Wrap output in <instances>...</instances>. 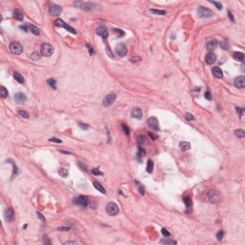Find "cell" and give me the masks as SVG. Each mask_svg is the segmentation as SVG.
I'll use <instances>...</instances> for the list:
<instances>
[{"label": "cell", "mask_w": 245, "mask_h": 245, "mask_svg": "<svg viewBox=\"0 0 245 245\" xmlns=\"http://www.w3.org/2000/svg\"><path fill=\"white\" fill-rule=\"evenodd\" d=\"M40 53L44 57H50L54 53V48L53 46L49 43H43L40 48Z\"/></svg>", "instance_id": "6da1fadb"}, {"label": "cell", "mask_w": 245, "mask_h": 245, "mask_svg": "<svg viewBox=\"0 0 245 245\" xmlns=\"http://www.w3.org/2000/svg\"><path fill=\"white\" fill-rule=\"evenodd\" d=\"M73 203L76 204L78 206H81L82 208H86L89 204V200L86 196H78V197H75L73 199Z\"/></svg>", "instance_id": "7a4b0ae2"}, {"label": "cell", "mask_w": 245, "mask_h": 245, "mask_svg": "<svg viewBox=\"0 0 245 245\" xmlns=\"http://www.w3.org/2000/svg\"><path fill=\"white\" fill-rule=\"evenodd\" d=\"M197 15H198V17L207 18V17H212V16H213V13H212L210 9H208V8H205V7L201 6V7H199L198 10H197Z\"/></svg>", "instance_id": "3957f363"}, {"label": "cell", "mask_w": 245, "mask_h": 245, "mask_svg": "<svg viewBox=\"0 0 245 245\" xmlns=\"http://www.w3.org/2000/svg\"><path fill=\"white\" fill-rule=\"evenodd\" d=\"M55 25H56V26H58V27L65 28L68 32L74 34V35H76V34H77V31L74 29V28H72L71 26H69L67 23H65V22L63 21V20H61V19H57V20L55 21Z\"/></svg>", "instance_id": "277c9868"}, {"label": "cell", "mask_w": 245, "mask_h": 245, "mask_svg": "<svg viewBox=\"0 0 245 245\" xmlns=\"http://www.w3.org/2000/svg\"><path fill=\"white\" fill-rule=\"evenodd\" d=\"M10 50L13 54L16 55H20L23 51V48H22V45L19 42L17 41H14L10 44Z\"/></svg>", "instance_id": "5b68a950"}, {"label": "cell", "mask_w": 245, "mask_h": 245, "mask_svg": "<svg viewBox=\"0 0 245 245\" xmlns=\"http://www.w3.org/2000/svg\"><path fill=\"white\" fill-rule=\"evenodd\" d=\"M106 212L110 215H116L119 213V207L117 206V204H115L114 202H110L106 206Z\"/></svg>", "instance_id": "8992f818"}, {"label": "cell", "mask_w": 245, "mask_h": 245, "mask_svg": "<svg viewBox=\"0 0 245 245\" xmlns=\"http://www.w3.org/2000/svg\"><path fill=\"white\" fill-rule=\"evenodd\" d=\"M208 197H209V200L212 203H216L220 200V198H221V195H220V193L216 191H210L208 192Z\"/></svg>", "instance_id": "52a82bcc"}, {"label": "cell", "mask_w": 245, "mask_h": 245, "mask_svg": "<svg viewBox=\"0 0 245 245\" xmlns=\"http://www.w3.org/2000/svg\"><path fill=\"white\" fill-rule=\"evenodd\" d=\"M115 52L119 57H125V55L127 54V48L125 44L119 43L115 48Z\"/></svg>", "instance_id": "ba28073f"}, {"label": "cell", "mask_w": 245, "mask_h": 245, "mask_svg": "<svg viewBox=\"0 0 245 245\" xmlns=\"http://www.w3.org/2000/svg\"><path fill=\"white\" fill-rule=\"evenodd\" d=\"M61 11H62L61 7L59 5H56V4H53L49 7V14L51 16H54V17L60 16Z\"/></svg>", "instance_id": "9c48e42d"}, {"label": "cell", "mask_w": 245, "mask_h": 245, "mask_svg": "<svg viewBox=\"0 0 245 245\" xmlns=\"http://www.w3.org/2000/svg\"><path fill=\"white\" fill-rule=\"evenodd\" d=\"M116 97H117V96H116L115 93H111V94L107 95V96L104 99V103H103V104H104V106H110V105L115 102Z\"/></svg>", "instance_id": "30bf717a"}, {"label": "cell", "mask_w": 245, "mask_h": 245, "mask_svg": "<svg viewBox=\"0 0 245 245\" xmlns=\"http://www.w3.org/2000/svg\"><path fill=\"white\" fill-rule=\"evenodd\" d=\"M147 125L148 126L153 129V130H159L160 128H159V123H158V120L156 118H154V117H151V118H149L148 120H147Z\"/></svg>", "instance_id": "8fae6325"}, {"label": "cell", "mask_w": 245, "mask_h": 245, "mask_svg": "<svg viewBox=\"0 0 245 245\" xmlns=\"http://www.w3.org/2000/svg\"><path fill=\"white\" fill-rule=\"evenodd\" d=\"M75 5L78 6V7H80V8L82 9V10H86V11H88V10H91V9H92L94 4L90 3V2H81V1H77V2H75Z\"/></svg>", "instance_id": "7c38bea8"}, {"label": "cell", "mask_w": 245, "mask_h": 245, "mask_svg": "<svg viewBox=\"0 0 245 245\" xmlns=\"http://www.w3.org/2000/svg\"><path fill=\"white\" fill-rule=\"evenodd\" d=\"M5 219L7 222H12L15 219V212L12 208H7L5 211Z\"/></svg>", "instance_id": "4fadbf2b"}, {"label": "cell", "mask_w": 245, "mask_h": 245, "mask_svg": "<svg viewBox=\"0 0 245 245\" xmlns=\"http://www.w3.org/2000/svg\"><path fill=\"white\" fill-rule=\"evenodd\" d=\"M15 101L17 102V104H24L26 101H27V97L24 93L18 92L15 95Z\"/></svg>", "instance_id": "5bb4252c"}, {"label": "cell", "mask_w": 245, "mask_h": 245, "mask_svg": "<svg viewBox=\"0 0 245 245\" xmlns=\"http://www.w3.org/2000/svg\"><path fill=\"white\" fill-rule=\"evenodd\" d=\"M234 86L237 88H243L245 86V78L243 76H239L234 79Z\"/></svg>", "instance_id": "9a60e30c"}, {"label": "cell", "mask_w": 245, "mask_h": 245, "mask_svg": "<svg viewBox=\"0 0 245 245\" xmlns=\"http://www.w3.org/2000/svg\"><path fill=\"white\" fill-rule=\"evenodd\" d=\"M97 34L99 36H101L103 38L106 39L107 37H108V30L105 26H100V27L97 29Z\"/></svg>", "instance_id": "2e32d148"}, {"label": "cell", "mask_w": 245, "mask_h": 245, "mask_svg": "<svg viewBox=\"0 0 245 245\" xmlns=\"http://www.w3.org/2000/svg\"><path fill=\"white\" fill-rule=\"evenodd\" d=\"M131 114H132V117H133V118H135V119H141L142 117H143L142 110L140 108H138V107H135V108L132 109Z\"/></svg>", "instance_id": "e0dca14e"}, {"label": "cell", "mask_w": 245, "mask_h": 245, "mask_svg": "<svg viewBox=\"0 0 245 245\" xmlns=\"http://www.w3.org/2000/svg\"><path fill=\"white\" fill-rule=\"evenodd\" d=\"M216 61V56L212 53H209L206 56V62L208 64H212Z\"/></svg>", "instance_id": "ac0fdd59"}, {"label": "cell", "mask_w": 245, "mask_h": 245, "mask_svg": "<svg viewBox=\"0 0 245 245\" xmlns=\"http://www.w3.org/2000/svg\"><path fill=\"white\" fill-rule=\"evenodd\" d=\"M212 74L213 76L217 79H221L223 77V73H222V70L219 68V67H213L212 68Z\"/></svg>", "instance_id": "d6986e66"}, {"label": "cell", "mask_w": 245, "mask_h": 245, "mask_svg": "<svg viewBox=\"0 0 245 245\" xmlns=\"http://www.w3.org/2000/svg\"><path fill=\"white\" fill-rule=\"evenodd\" d=\"M216 46H217V41L215 40V39H212V40H210L209 42L207 43L206 45V47H207V49L209 51H212V50H214L216 48Z\"/></svg>", "instance_id": "ffe728a7"}, {"label": "cell", "mask_w": 245, "mask_h": 245, "mask_svg": "<svg viewBox=\"0 0 245 245\" xmlns=\"http://www.w3.org/2000/svg\"><path fill=\"white\" fill-rule=\"evenodd\" d=\"M184 203L186 204L187 206V210H188V212H190L191 211V206H192V202H191V199L190 197H184Z\"/></svg>", "instance_id": "44dd1931"}, {"label": "cell", "mask_w": 245, "mask_h": 245, "mask_svg": "<svg viewBox=\"0 0 245 245\" xmlns=\"http://www.w3.org/2000/svg\"><path fill=\"white\" fill-rule=\"evenodd\" d=\"M179 146H180V148H181L182 151H186V150L190 149L191 144H190L189 142H181V143L179 144Z\"/></svg>", "instance_id": "7402d4cb"}, {"label": "cell", "mask_w": 245, "mask_h": 245, "mask_svg": "<svg viewBox=\"0 0 245 245\" xmlns=\"http://www.w3.org/2000/svg\"><path fill=\"white\" fill-rule=\"evenodd\" d=\"M14 17H15L17 20L21 21V20H23V18H24V15H23V13H22V12L17 10V11L14 12Z\"/></svg>", "instance_id": "603a6c76"}, {"label": "cell", "mask_w": 245, "mask_h": 245, "mask_svg": "<svg viewBox=\"0 0 245 245\" xmlns=\"http://www.w3.org/2000/svg\"><path fill=\"white\" fill-rule=\"evenodd\" d=\"M146 155V150L143 148V147H139V150H138V154H137V157L139 158V161L142 162V158Z\"/></svg>", "instance_id": "cb8c5ba5"}, {"label": "cell", "mask_w": 245, "mask_h": 245, "mask_svg": "<svg viewBox=\"0 0 245 245\" xmlns=\"http://www.w3.org/2000/svg\"><path fill=\"white\" fill-rule=\"evenodd\" d=\"M234 59L237 61H242L244 60V55L243 53H240V52H236L234 54Z\"/></svg>", "instance_id": "d4e9b609"}, {"label": "cell", "mask_w": 245, "mask_h": 245, "mask_svg": "<svg viewBox=\"0 0 245 245\" xmlns=\"http://www.w3.org/2000/svg\"><path fill=\"white\" fill-rule=\"evenodd\" d=\"M93 185H94V187H95V188H96L98 191H101L102 193H105V192H106V191H105V189H104V187L101 185L99 182H94V184H93Z\"/></svg>", "instance_id": "484cf974"}, {"label": "cell", "mask_w": 245, "mask_h": 245, "mask_svg": "<svg viewBox=\"0 0 245 245\" xmlns=\"http://www.w3.org/2000/svg\"><path fill=\"white\" fill-rule=\"evenodd\" d=\"M137 142H138V145L142 147V146H144L145 144H146V142H147V139H146V137L143 136V135H140V136H138V139H137Z\"/></svg>", "instance_id": "4316f807"}, {"label": "cell", "mask_w": 245, "mask_h": 245, "mask_svg": "<svg viewBox=\"0 0 245 245\" xmlns=\"http://www.w3.org/2000/svg\"><path fill=\"white\" fill-rule=\"evenodd\" d=\"M7 96H8V90L4 86H1L0 87V97L2 99H5L7 98Z\"/></svg>", "instance_id": "83f0119b"}, {"label": "cell", "mask_w": 245, "mask_h": 245, "mask_svg": "<svg viewBox=\"0 0 245 245\" xmlns=\"http://www.w3.org/2000/svg\"><path fill=\"white\" fill-rule=\"evenodd\" d=\"M153 167H154V165H153V162L151 160H148L147 161V171L148 173H151L153 171Z\"/></svg>", "instance_id": "f1b7e54d"}, {"label": "cell", "mask_w": 245, "mask_h": 245, "mask_svg": "<svg viewBox=\"0 0 245 245\" xmlns=\"http://www.w3.org/2000/svg\"><path fill=\"white\" fill-rule=\"evenodd\" d=\"M14 78H15V80L18 82L19 83H24V79H23V77L19 74V73H15L14 74Z\"/></svg>", "instance_id": "f546056e"}, {"label": "cell", "mask_w": 245, "mask_h": 245, "mask_svg": "<svg viewBox=\"0 0 245 245\" xmlns=\"http://www.w3.org/2000/svg\"><path fill=\"white\" fill-rule=\"evenodd\" d=\"M29 30H30L34 35H36V36H38L39 33H40V32H39V29H38V27H36L35 25H30V26H29Z\"/></svg>", "instance_id": "4dcf8cb0"}, {"label": "cell", "mask_w": 245, "mask_h": 245, "mask_svg": "<svg viewBox=\"0 0 245 245\" xmlns=\"http://www.w3.org/2000/svg\"><path fill=\"white\" fill-rule=\"evenodd\" d=\"M47 83H48V85H49L51 88H53V89H56L57 88V82H56V80L54 79H49V80H47Z\"/></svg>", "instance_id": "1f68e13d"}, {"label": "cell", "mask_w": 245, "mask_h": 245, "mask_svg": "<svg viewBox=\"0 0 245 245\" xmlns=\"http://www.w3.org/2000/svg\"><path fill=\"white\" fill-rule=\"evenodd\" d=\"M234 134L238 137V138L242 139V138L244 137V135H245V132H244V130H243V129H236V130L234 131Z\"/></svg>", "instance_id": "d6a6232c"}, {"label": "cell", "mask_w": 245, "mask_h": 245, "mask_svg": "<svg viewBox=\"0 0 245 245\" xmlns=\"http://www.w3.org/2000/svg\"><path fill=\"white\" fill-rule=\"evenodd\" d=\"M59 174L60 176H62V177H67V175H68V170L66 169H63V168H61L59 170Z\"/></svg>", "instance_id": "836d02e7"}, {"label": "cell", "mask_w": 245, "mask_h": 245, "mask_svg": "<svg viewBox=\"0 0 245 245\" xmlns=\"http://www.w3.org/2000/svg\"><path fill=\"white\" fill-rule=\"evenodd\" d=\"M136 184H137V187H138V189H139V191H140V193H141V194H145V188H144V186L142 185L140 182H138V181H136Z\"/></svg>", "instance_id": "e575fe53"}, {"label": "cell", "mask_w": 245, "mask_h": 245, "mask_svg": "<svg viewBox=\"0 0 245 245\" xmlns=\"http://www.w3.org/2000/svg\"><path fill=\"white\" fill-rule=\"evenodd\" d=\"M160 242L164 243V244H176L177 243L175 240H170V239H162Z\"/></svg>", "instance_id": "d590c367"}, {"label": "cell", "mask_w": 245, "mask_h": 245, "mask_svg": "<svg viewBox=\"0 0 245 245\" xmlns=\"http://www.w3.org/2000/svg\"><path fill=\"white\" fill-rule=\"evenodd\" d=\"M18 115L21 117V118H25V119H27L29 118V114H28L26 111H23V110H20V111H18Z\"/></svg>", "instance_id": "8d00e7d4"}, {"label": "cell", "mask_w": 245, "mask_h": 245, "mask_svg": "<svg viewBox=\"0 0 245 245\" xmlns=\"http://www.w3.org/2000/svg\"><path fill=\"white\" fill-rule=\"evenodd\" d=\"M39 55H38V53H37V52H35V53H33V54L31 55V60H33L34 61H38V60H39Z\"/></svg>", "instance_id": "74e56055"}, {"label": "cell", "mask_w": 245, "mask_h": 245, "mask_svg": "<svg viewBox=\"0 0 245 245\" xmlns=\"http://www.w3.org/2000/svg\"><path fill=\"white\" fill-rule=\"evenodd\" d=\"M185 118H186V120H187V121H192V120H194V117L192 116V114L189 113V112H187V113L185 114Z\"/></svg>", "instance_id": "f35d334b"}, {"label": "cell", "mask_w": 245, "mask_h": 245, "mask_svg": "<svg viewBox=\"0 0 245 245\" xmlns=\"http://www.w3.org/2000/svg\"><path fill=\"white\" fill-rule=\"evenodd\" d=\"M212 4H213L214 6H216V8H217V10H222V4L221 3H219V2H216V1H212L211 2Z\"/></svg>", "instance_id": "ab89813d"}, {"label": "cell", "mask_w": 245, "mask_h": 245, "mask_svg": "<svg viewBox=\"0 0 245 245\" xmlns=\"http://www.w3.org/2000/svg\"><path fill=\"white\" fill-rule=\"evenodd\" d=\"M223 236H224L223 231H219L217 234H216V238H217V240H219V241H220V240H222Z\"/></svg>", "instance_id": "60d3db41"}, {"label": "cell", "mask_w": 245, "mask_h": 245, "mask_svg": "<svg viewBox=\"0 0 245 245\" xmlns=\"http://www.w3.org/2000/svg\"><path fill=\"white\" fill-rule=\"evenodd\" d=\"M161 232H162V234H163L164 236H166V237H169V236H170V233H169V232L168 231V230H167V229L163 228Z\"/></svg>", "instance_id": "b9f144b4"}, {"label": "cell", "mask_w": 245, "mask_h": 245, "mask_svg": "<svg viewBox=\"0 0 245 245\" xmlns=\"http://www.w3.org/2000/svg\"><path fill=\"white\" fill-rule=\"evenodd\" d=\"M150 12L153 13V14H156V15H166V12L165 11H158V10H153V9H151Z\"/></svg>", "instance_id": "7bdbcfd3"}, {"label": "cell", "mask_w": 245, "mask_h": 245, "mask_svg": "<svg viewBox=\"0 0 245 245\" xmlns=\"http://www.w3.org/2000/svg\"><path fill=\"white\" fill-rule=\"evenodd\" d=\"M122 127H123V130L125 131V134L128 135V134H129V128L127 127V125H125V124H123V125H122Z\"/></svg>", "instance_id": "ee69618b"}, {"label": "cell", "mask_w": 245, "mask_h": 245, "mask_svg": "<svg viewBox=\"0 0 245 245\" xmlns=\"http://www.w3.org/2000/svg\"><path fill=\"white\" fill-rule=\"evenodd\" d=\"M205 98L207 99V100H209V101L212 100V94H211L210 91H206L205 92Z\"/></svg>", "instance_id": "f6af8a7d"}, {"label": "cell", "mask_w": 245, "mask_h": 245, "mask_svg": "<svg viewBox=\"0 0 245 245\" xmlns=\"http://www.w3.org/2000/svg\"><path fill=\"white\" fill-rule=\"evenodd\" d=\"M92 173L95 175H103V172H101L100 170H98V169H93Z\"/></svg>", "instance_id": "bcb514c9"}, {"label": "cell", "mask_w": 245, "mask_h": 245, "mask_svg": "<svg viewBox=\"0 0 245 245\" xmlns=\"http://www.w3.org/2000/svg\"><path fill=\"white\" fill-rule=\"evenodd\" d=\"M141 57H134V58H132L130 60L131 62H133V63H135V62H138L139 60H141Z\"/></svg>", "instance_id": "7dc6e473"}, {"label": "cell", "mask_w": 245, "mask_h": 245, "mask_svg": "<svg viewBox=\"0 0 245 245\" xmlns=\"http://www.w3.org/2000/svg\"><path fill=\"white\" fill-rule=\"evenodd\" d=\"M235 110H236V112H238V115H239V117H241V116H242V114H243V111H244V109H243V108H239V107H236V108H235Z\"/></svg>", "instance_id": "c3c4849f"}, {"label": "cell", "mask_w": 245, "mask_h": 245, "mask_svg": "<svg viewBox=\"0 0 245 245\" xmlns=\"http://www.w3.org/2000/svg\"><path fill=\"white\" fill-rule=\"evenodd\" d=\"M49 141L50 142H54V143H59V144H60L61 143V140L60 139H58V138H51V139H49Z\"/></svg>", "instance_id": "681fc988"}, {"label": "cell", "mask_w": 245, "mask_h": 245, "mask_svg": "<svg viewBox=\"0 0 245 245\" xmlns=\"http://www.w3.org/2000/svg\"><path fill=\"white\" fill-rule=\"evenodd\" d=\"M148 136L150 137L152 140H155V139H157V138H158L157 135H156V134H154V133H152V132H148Z\"/></svg>", "instance_id": "f907efd6"}, {"label": "cell", "mask_w": 245, "mask_h": 245, "mask_svg": "<svg viewBox=\"0 0 245 245\" xmlns=\"http://www.w3.org/2000/svg\"><path fill=\"white\" fill-rule=\"evenodd\" d=\"M114 32H115V33L119 34V36H120V37H122V36H124V35H125V33H124L122 30H120V29H115Z\"/></svg>", "instance_id": "816d5d0a"}, {"label": "cell", "mask_w": 245, "mask_h": 245, "mask_svg": "<svg viewBox=\"0 0 245 245\" xmlns=\"http://www.w3.org/2000/svg\"><path fill=\"white\" fill-rule=\"evenodd\" d=\"M37 214H38V217L39 218V219H41V220H42L43 222L45 221V218H44V216L42 215V214H41V213H40V212H37Z\"/></svg>", "instance_id": "f5cc1de1"}, {"label": "cell", "mask_w": 245, "mask_h": 245, "mask_svg": "<svg viewBox=\"0 0 245 245\" xmlns=\"http://www.w3.org/2000/svg\"><path fill=\"white\" fill-rule=\"evenodd\" d=\"M228 16H229V18L232 20L233 22H234V16H233V14L231 13V12H228Z\"/></svg>", "instance_id": "db71d44e"}, {"label": "cell", "mask_w": 245, "mask_h": 245, "mask_svg": "<svg viewBox=\"0 0 245 245\" xmlns=\"http://www.w3.org/2000/svg\"><path fill=\"white\" fill-rule=\"evenodd\" d=\"M64 245H67V244H78V242L77 241H65L64 243H63Z\"/></svg>", "instance_id": "11a10c76"}, {"label": "cell", "mask_w": 245, "mask_h": 245, "mask_svg": "<svg viewBox=\"0 0 245 245\" xmlns=\"http://www.w3.org/2000/svg\"><path fill=\"white\" fill-rule=\"evenodd\" d=\"M43 239H44V243H46V244H50V243H51V241L48 239V237H47V236H44Z\"/></svg>", "instance_id": "9f6ffc18"}, {"label": "cell", "mask_w": 245, "mask_h": 245, "mask_svg": "<svg viewBox=\"0 0 245 245\" xmlns=\"http://www.w3.org/2000/svg\"><path fill=\"white\" fill-rule=\"evenodd\" d=\"M86 46H87V48L89 49V53H90V55H92L93 54V49L90 47V46H89V45H86Z\"/></svg>", "instance_id": "6f0895ef"}, {"label": "cell", "mask_w": 245, "mask_h": 245, "mask_svg": "<svg viewBox=\"0 0 245 245\" xmlns=\"http://www.w3.org/2000/svg\"><path fill=\"white\" fill-rule=\"evenodd\" d=\"M60 231H68L69 228H65V227H62V228H59Z\"/></svg>", "instance_id": "680465c9"}, {"label": "cell", "mask_w": 245, "mask_h": 245, "mask_svg": "<svg viewBox=\"0 0 245 245\" xmlns=\"http://www.w3.org/2000/svg\"><path fill=\"white\" fill-rule=\"evenodd\" d=\"M80 126H81V127H82V128H85V129H86V128H88V125H83L82 124H80Z\"/></svg>", "instance_id": "91938a15"}, {"label": "cell", "mask_w": 245, "mask_h": 245, "mask_svg": "<svg viewBox=\"0 0 245 245\" xmlns=\"http://www.w3.org/2000/svg\"><path fill=\"white\" fill-rule=\"evenodd\" d=\"M60 152H61V153H64V154H72V153H70V152H66V151H63V150H60Z\"/></svg>", "instance_id": "94428289"}]
</instances>
